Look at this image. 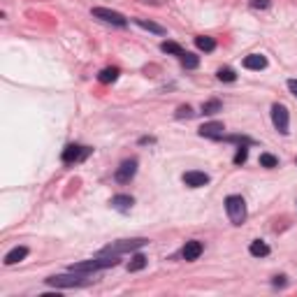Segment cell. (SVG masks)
I'll use <instances>...</instances> for the list:
<instances>
[{
	"instance_id": "6da1fadb",
	"label": "cell",
	"mask_w": 297,
	"mask_h": 297,
	"mask_svg": "<svg viewBox=\"0 0 297 297\" xmlns=\"http://www.w3.org/2000/svg\"><path fill=\"white\" fill-rule=\"evenodd\" d=\"M225 212L232 225H242L246 221V202L242 195H227L225 197Z\"/></svg>"
},
{
	"instance_id": "7a4b0ae2",
	"label": "cell",
	"mask_w": 297,
	"mask_h": 297,
	"mask_svg": "<svg viewBox=\"0 0 297 297\" xmlns=\"http://www.w3.org/2000/svg\"><path fill=\"white\" fill-rule=\"evenodd\" d=\"M149 239L144 237H137V239H121V242H111L109 246H105L100 253H109V256H121V253H130V251H137V248L146 246Z\"/></svg>"
},
{
	"instance_id": "3957f363",
	"label": "cell",
	"mask_w": 297,
	"mask_h": 297,
	"mask_svg": "<svg viewBox=\"0 0 297 297\" xmlns=\"http://www.w3.org/2000/svg\"><path fill=\"white\" fill-rule=\"evenodd\" d=\"M86 274L79 272H70V274H58V277H49L47 279V286L51 288H81L86 286Z\"/></svg>"
},
{
	"instance_id": "277c9868",
	"label": "cell",
	"mask_w": 297,
	"mask_h": 297,
	"mask_svg": "<svg viewBox=\"0 0 297 297\" xmlns=\"http://www.w3.org/2000/svg\"><path fill=\"white\" fill-rule=\"evenodd\" d=\"M91 14H93V19L102 21V24L116 26V28H126V26H128V19L121 14V12L107 10V7H93V10H91Z\"/></svg>"
},
{
	"instance_id": "5b68a950",
	"label": "cell",
	"mask_w": 297,
	"mask_h": 297,
	"mask_svg": "<svg viewBox=\"0 0 297 297\" xmlns=\"http://www.w3.org/2000/svg\"><path fill=\"white\" fill-rule=\"evenodd\" d=\"M93 153L91 146H81V144H67L65 149H63V156L61 161L65 163V165H75V163H84L86 158Z\"/></svg>"
},
{
	"instance_id": "8992f818",
	"label": "cell",
	"mask_w": 297,
	"mask_h": 297,
	"mask_svg": "<svg viewBox=\"0 0 297 297\" xmlns=\"http://www.w3.org/2000/svg\"><path fill=\"white\" fill-rule=\"evenodd\" d=\"M272 123L281 135H288V128H290V116H288V107L281 102H274L272 105Z\"/></svg>"
},
{
	"instance_id": "52a82bcc",
	"label": "cell",
	"mask_w": 297,
	"mask_h": 297,
	"mask_svg": "<svg viewBox=\"0 0 297 297\" xmlns=\"http://www.w3.org/2000/svg\"><path fill=\"white\" fill-rule=\"evenodd\" d=\"M135 174H137V161L135 158H128V161H123L121 165L116 167L114 179L119 184H130L132 179H135Z\"/></svg>"
},
{
	"instance_id": "ba28073f",
	"label": "cell",
	"mask_w": 297,
	"mask_h": 297,
	"mask_svg": "<svg viewBox=\"0 0 297 297\" xmlns=\"http://www.w3.org/2000/svg\"><path fill=\"white\" fill-rule=\"evenodd\" d=\"M197 135L207 137V140H223V137H225V126H223L221 121H209V123H204V126H200Z\"/></svg>"
},
{
	"instance_id": "9c48e42d",
	"label": "cell",
	"mask_w": 297,
	"mask_h": 297,
	"mask_svg": "<svg viewBox=\"0 0 297 297\" xmlns=\"http://www.w3.org/2000/svg\"><path fill=\"white\" fill-rule=\"evenodd\" d=\"M181 181L186 184L188 188H200V186H207V184H209V174H207V172L191 170L181 176Z\"/></svg>"
},
{
	"instance_id": "30bf717a",
	"label": "cell",
	"mask_w": 297,
	"mask_h": 297,
	"mask_svg": "<svg viewBox=\"0 0 297 297\" xmlns=\"http://www.w3.org/2000/svg\"><path fill=\"white\" fill-rule=\"evenodd\" d=\"M200 256H202V242H197V239H191V242H186V246L181 248V258L186 262L197 260Z\"/></svg>"
},
{
	"instance_id": "8fae6325",
	"label": "cell",
	"mask_w": 297,
	"mask_h": 297,
	"mask_svg": "<svg viewBox=\"0 0 297 297\" xmlns=\"http://www.w3.org/2000/svg\"><path fill=\"white\" fill-rule=\"evenodd\" d=\"M109 204L114 207L116 212H123V214H126V212H130V209H132L135 200H132L130 195H114V197H111V202H109Z\"/></svg>"
},
{
	"instance_id": "7c38bea8",
	"label": "cell",
	"mask_w": 297,
	"mask_h": 297,
	"mask_svg": "<svg viewBox=\"0 0 297 297\" xmlns=\"http://www.w3.org/2000/svg\"><path fill=\"white\" fill-rule=\"evenodd\" d=\"M244 67H246V70H265L267 58L262 54H251V56L244 58Z\"/></svg>"
},
{
	"instance_id": "4fadbf2b",
	"label": "cell",
	"mask_w": 297,
	"mask_h": 297,
	"mask_svg": "<svg viewBox=\"0 0 297 297\" xmlns=\"http://www.w3.org/2000/svg\"><path fill=\"white\" fill-rule=\"evenodd\" d=\"M26 256H28V248H26V246H16V248H12V251L5 256V265H16V262L26 260Z\"/></svg>"
},
{
	"instance_id": "5bb4252c",
	"label": "cell",
	"mask_w": 297,
	"mask_h": 297,
	"mask_svg": "<svg viewBox=\"0 0 297 297\" xmlns=\"http://www.w3.org/2000/svg\"><path fill=\"white\" fill-rule=\"evenodd\" d=\"M195 47L200 51H207V54H209V51L216 49V40H214V37H209V35H197L195 37Z\"/></svg>"
},
{
	"instance_id": "9a60e30c",
	"label": "cell",
	"mask_w": 297,
	"mask_h": 297,
	"mask_svg": "<svg viewBox=\"0 0 297 297\" xmlns=\"http://www.w3.org/2000/svg\"><path fill=\"white\" fill-rule=\"evenodd\" d=\"M248 251H251L253 258H265V256H269V246H267L262 239H256V242H251Z\"/></svg>"
},
{
	"instance_id": "2e32d148",
	"label": "cell",
	"mask_w": 297,
	"mask_h": 297,
	"mask_svg": "<svg viewBox=\"0 0 297 297\" xmlns=\"http://www.w3.org/2000/svg\"><path fill=\"white\" fill-rule=\"evenodd\" d=\"M135 21L140 28H144V31H149V33H156V35H165V28L163 26H158V24H153V21H146V19H132Z\"/></svg>"
},
{
	"instance_id": "e0dca14e",
	"label": "cell",
	"mask_w": 297,
	"mask_h": 297,
	"mask_svg": "<svg viewBox=\"0 0 297 297\" xmlns=\"http://www.w3.org/2000/svg\"><path fill=\"white\" fill-rule=\"evenodd\" d=\"M119 67H105V70H100V75H98V79L102 81V84H114L116 79H119Z\"/></svg>"
},
{
	"instance_id": "ac0fdd59",
	"label": "cell",
	"mask_w": 297,
	"mask_h": 297,
	"mask_svg": "<svg viewBox=\"0 0 297 297\" xmlns=\"http://www.w3.org/2000/svg\"><path fill=\"white\" fill-rule=\"evenodd\" d=\"M144 267H146V256L135 253V256L130 258V262H128V272H142Z\"/></svg>"
},
{
	"instance_id": "d6986e66",
	"label": "cell",
	"mask_w": 297,
	"mask_h": 297,
	"mask_svg": "<svg viewBox=\"0 0 297 297\" xmlns=\"http://www.w3.org/2000/svg\"><path fill=\"white\" fill-rule=\"evenodd\" d=\"M179 61H181V65L186 67V70H195V67L200 65V58H197L195 54H188V51L181 56V58H179Z\"/></svg>"
},
{
	"instance_id": "ffe728a7",
	"label": "cell",
	"mask_w": 297,
	"mask_h": 297,
	"mask_svg": "<svg viewBox=\"0 0 297 297\" xmlns=\"http://www.w3.org/2000/svg\"><path fill=\"white\" fill-rule=\"evenodd\" d=\"M221 109H223V102L221 100H207L204 105H202V114H207V116L216 114V111H221Z\"/></svg>"
},
{
	"instance_id": "44dd1931",
	"label": "cell",
	"mask_w": 297,
	"mask_h": 297,
	"mask_svg": "<svg viewBox=\"0 0 297 297\" xmlns=\"http://www.w3.org/2000/svg\"><path fill=\"white\" fill-rule=\"evenodd\" d=\"M161 49L165 51V54H172V56H179V58H181L184 54H186V51L181 49V47L176 44V42H163L161 44Z\"/></svg>"
},
{
	"instance_id": "7402d4cb",
	"label": "cell",
	"mask_w": 297,
	"mask_h": 297,
	"mask_svg": "<svg viewBox=\"0 0 297 297\" xmlns=\"http://www.w3.org/2000/svg\"><path fill=\"white\" fill-rule=\"evenodd\" d=\"M246 158H248V144H239V149H237L232 163H235V165H244V163H246Z\"/></svg>"
},
{
	"instance_id": "603a6c76",
	"label": "cell",
	"mask_w": 297,
	"mask_h": 297,
	"mask_svg": "<svg viewBox=\"0 0 297 297\" xmlns=\"http://www.w3.org/2000/svg\"><path fill=\"white\" fill-rule=\"evenodd\" d=\"M260 167H267V170L279 167V158L272 156V153H260Z\"/></svg>"
},
{
	"instance_id": "cb8c5ba5",
	"label": "cell",
	"mask_w": 297,
	"mask_h": 297,
	"mask_svg": "<svg viewBox=\"0 0 297 297\" xmlns=\"http://www.w3.org/2000/svg\"><path fill=\"white\" fill-rule=\"evenodd\" d=\"M216 77H218L221 81H227V84H232V81L237 79V72L232 70V67H221V70L216 72Z\"/></svg>"
},
{
	"instance_id": "d4e9b609",
	"label": "cell",
	"mask_w": 297,
	"mask_h": 297,
	"mask_svg": "<svg viewBox=\"0 0 297 297\" xmlns=\"http://www.w3.org/2000/svg\"><path fill=\"white\" fill-rule=\"evenodd\" d=\"M193 114H195V111L191 109V105H181L176 109V119H191Z\"/></svg>"
},
{
	"instance_id": "484cf974",
	"label": "cell",
	"mask_w": 297,
	"mask_h": 297,
	"mask_svg": "<svg viewBox=\"0 0 297 297\" xmlns=\"http://www.w3.org/2000/svg\"><path fill=\"white\" fill-rule=\"evenodd\" d=\"M225 142H237V144H253V140L248 137H242V135H230V137H223Z\"/></svg>"
},
{
	"instance_id": "4316f807",
	"label": "cell",
	"mask_w": 297,
	"mask_h": 297,
	"mask_svg": "<svg viewBox=\"0 0 297 297\" xmlns=\"http://www.w3.org/2000/svg\"><path fill=\"white\" fill-rule=\"evenodd\" d=\"M272 0H251V7L253 10H269Z\"/></svg>"
},
{
	"instance_id": "83f0119b",
	"label": "cell",
	"mask_w": 297,
	"mask_h": 297,
	"mask_svg": "<svg viewBox=\"0 0 297 297\" xmlns=\"http://www.w3.org/2000/svg\"><path fill=\"white\" fill-rule=\"evenodd\" d=\"M288 88H290V93L297 98V79H288Z\"/></svg>"
},
{
	"instance_id": "f1b7e54d",
	"label": "cell",
	"mask_w": 297,
	"mask_h": 297,
	"mask_svg": "<svg viewBox=\"0 0 297 297\" xmlns=\"http://www.w3.org/2000/svg\"><path fill=\"white\" fill-rule=\"evenodd\" d=\"M274 286H286V277H274Z\"/></svg>"
},
{
	"instance_id": "f546056e",
	"label": "cell",
	"mask_w": 297,
	"mask_h": 297,
	"mask_svg": "<svg viewBox=\"0 0 297 297\" xmlns=\"http://www.w3.org/2000/svg\"><path fill=\"white\" fill-rule=\"evenodd\" d=\"M153 142H156V140H153V137H142V140H140V144H153Z\"/></svg>"
}]
</instances>
